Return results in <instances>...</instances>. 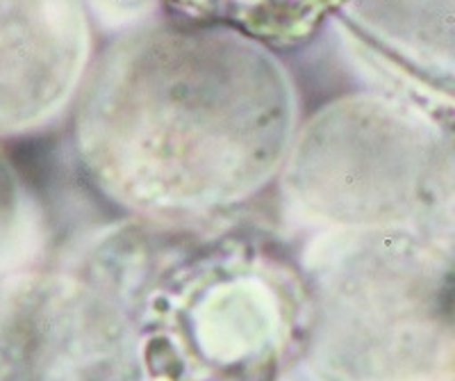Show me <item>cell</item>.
Listing matches in <instances>:
<instances>
[{"mask_svg": "<svg viewBox=\"0 0 455 381\" xmlns=\"http://www.w3.org/2000/svg\"><path fill=\"white\" fill-rule=\"evenodd\" d=\"M294 135L283 64L242 32L192 21L114 44L76 121L87 172L121 204L162 215L251 197L284 167Z\"/></svg>", "mask_w": 455, "mask_h": 381, "instance_id": "obj_1", "label": "cell"}, {"mask_svg": "<svg viewBox=\"0 0 455 381\" xmlns=\"http://www.w3.org/2000/svg\"><path fill=\"white\" fill-rule=\"evenodd\" d=\"M451 144L410 94L348 96L299 133L283 181L307 217L335 231L396 229L424 215Z\"/></svg>", "mask_w": 455, "mask_h": 381, "instance_id": "obj_2", "label": "cell"}, {"mask_svg": "<svg viewBox=\"0 0 455 381\" xmlns=\"http://www.w3.org/2000/svg\"><path fill=\"white\" fill-rule=\"evenodd\" d=\"M83 0H0V137L51 124L89 60Z\"/></svg>", "mask_w": 455, "mask_h": 381, "instance_id": "obj_3", "label": "cell"}, {"mask_svg": "<svg viewBox=\"0 0 455 381\" xmlns=\"http://www.w3.org/2000/svg\"><path fill=\"white\" fill-rule=\"evenodd\" d=\"M185 21L230 28L259 44L290 46L307 39L348 0H166Z\"/></svg>", "mask_w": 455, "mask_h": 381, "instance_id": "obj_4", "label": "cell"}, {"mask_svg": "<svg viewBox=\"0 0 455 381\" xmlns=\"http://www.w3.org/2000/svg\"><path fill=\"white\" fill-rule=\"evenodd\" d=\"M42 215L21 174L0 149V277L21 270L42 249Z\"/></svg>", "mask_w": 455, "mask_h": 381, "instance_id": "obj_5", "label": "cell"}, {"mask_svg": "<svg viewBox=\"0 0 455 381\" xmlns=\"http://www.w3.org/2000/svg\"><path fill=\"white\" fill-rule=\"evenodd\" d=\"M160 0H83L105 28H130L156 12Z\"/></svg>", "mask_w": 455, "mask_h": 381, "instance_id": "obj_6", "label": "cell"}]
</instances>
